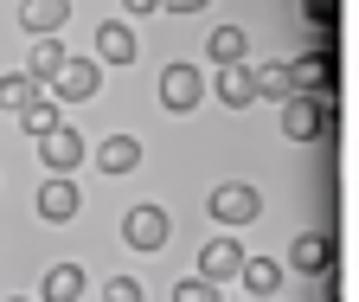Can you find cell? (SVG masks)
I'll return each instance as SVG.
<instances>
[{"mask_svg":"<svg viewBox=\"0 0 359 302\" xmlns=\"http://www.w3.org/2000/svg\"><path fill=\"white\" fill-rule=\"evenodd\" d=\"M45 91H52L58 103H90V97L103 91V65L97 58H65V71L45 84Z\"/></svg>","mask_w":359,"mask_h":302,"instance_id":"6da1fadb","label":"cell"},{"mask_svg":"<svg viewBox=\"0 0 359 302\" xmlns=\"http://www.w3.org/2000/svg\"><path fill=\"white\" fill-rule=\"evenodd\" d=\"M257 212H263V193H257L250 180H224V187L212 193V219H218V225H250Z\"/></svg>","mask_w":359,"mask_h":302,"instance_id":"7a4b0ae2","label":"cell"},{"mask_svg":"<svg viewBox=\"0 0 359 302\" xmlns=\"http://www.w3.org/2000/svg\"><path fill=\"white\" fill-rule=\"evenodd\" d=\"M122 244H128V251H161V244H167V212L148 206V199L128 206V212H122Z\"/></svg>","mask_w":359,"mask_h":302,"instance_id":"3957f363","label":"cell"},{"mask_svg":"<svg viewBox=\"0 0 359 302\" xmlns=\"http://www.w3.org/2000/svg\"><path fill=\"white\" fill-rule=\"evenodd\" d=\"M90 46H97V52H90L97 65H135L142 39H135V26H128V20H103L97 32H90Z\"/></svg>","mask_w":359,"mask_h":302,"instance_id":"277c9868","label":"cell"},{"mask_svg":"<svg viewBox=\"0 0 359 302\" xmlns=\"http://www.w3.org/2000/svg\"><path fill=\"white\" fill-rule=\"evenodd\" d=\"M283 136L302 148V142H314V136H321V129H327V103H314V97H283Z\"/></svg>","mask_w":359,"mask_h":302,"instance_id":"5b68a950","label":"cell"},{"mask_svg":"<svg viewBox=\"0 0 359 302\" xmlns=\"http://www.w3.org/2000/svg\"><path fill=\"white\" fill-rule=\"evenodd\" d=\"M199 97H205V77H199V65H167V71H161V103H167L173 116H187Z\"/></svg>","mask_w":359,"mask_h":302,"instance_id":"8992f818","label":"cell"},{"mask_svg":"<svg viewBox=\"0 0 359 302\" xmlns=\"http://www.w3.org/2000/svg\"><path fill=\"white\" fill-rule=\"evenodd\" d=\"M289 84H295V97L327 103V91H334V52L321 46V52H308L302 65H289Z\"/></svg>","mask_w":359,"mask_h":302,"instance_id":"52a82bcc","label":"cell"},{"mask_svg":"<svg viewBox=\"0 0 359 302\" xmlns=\"http://www.w3.org/2000/svg\"><path fill=\"white\" fill-rule=\"evenodd\" d=\"M83 155H90V148H83V136H77V129H65V122L52 129V136H39V161L52 167V174H71Z\"/></svg>","mask_w":359,"mask_h":302,"instance_id":"ba28073f","label":"cell"},{"mask_svg":"<svg viewBox=\"0 0 359 302\" xmlns=\"http://www.w3.org/2000/svg\"><path fill=\"white\" fill-rule=\"evenodd\" d=\"M65 20H71V0H20V26L32 39H52Z\"/></svg>","mask_w":359,"mask_h":302,"instance_id":"9c48e42d","label":"cell"},{"mask_svg":"<svg viewBox=\"0 0 359 302\" xmlns=\"http://www.w3.org/2000/svg\"><path fill=\"white\" fill-rule=\"evenodd\" d=\"M39 219H52V225L77 219V187H71V174H52V180L39 187Z\"/></svg>","mask_w":359,"mask_h":302,"instance_id":"30bf717a","label":"cell"},{"mask_svg":"<svg viewBox=\"0 0 359 302\" xmlns=\"http://www.w3.org/2000/svg\"><path fill=\"white\" fill-rule=\"evenodd\" d=\"M289 264H295V270H314V277H327V264H334V238H327V232H302V238L289 244Z\"/></svg>","mask_w":359,"mask_h":302,"instance_id":"8fae6325","label":"cell"},{"mask_svg":"<svg viewBox=\"0 0 359 302\" xmlns=\"http://www.w3.org/2000/svg\"><path fill=\"white\" fill-rule=\"evenodd\" d=\"M238 264H244V251H238L231 238H212V244L199 251V277H205V283H224V277H238Z\"/></svg>","mask_w":359,"mask_h":302,"instance_id":"7c38bea8","label":"cell"},{"mask_svg":"<svg viewBox=\"0 0 359 302\" xmlns=\"http://www.w3.org/2000/svg\"><path fill=\"white\" fill-rule=\"evenodd\" d=\"M65 58H71V52L58 46V39H32V52H26V77L45 91V84H52V77L65 71Z\"/></svg>","mask_w":359,"mask_h":302,"instance_id":"4fadbf2b","label":"cell"},{"mask_svg":"<svg viewBox=\"0 0 359 302\" xmlns=\"http://www.w3.org/2000/svg\"><path fill=\"white\" fill-rule=\"evenodd\" d=\"M238 277H244V289H250L257 302H269V296L283 289V264H276V257H244Z\"/></svg>","mask_w":359,"mask_h":302,"instance_id":"5bb4252c","label":"cell"},{"mask_svg":"<svg viewBox=\"0 0 359 302\" xmlns=\"http://www.w3.org/2000/svg\"><path fill=\"white\" fill-rule=\"evenodd\" d=\"M39 302H83V270L77 264H52L39 283Z\"/></svg>","mask_w":359,"mask_h":302,"instance_id":"9a60e30c","label":"cell"},{"mask_svg":"<svg viewBox=\"0 0 359 302\" xmlns=\"http://www.w3.org/2000/svg\"><path fill=\"white\" fill-rule=\"evenodd\" d=\"M135 161H142V142H135V136H109V142H97V167H103V174H128Z\"/></svg>","mask_w":359,"mask_h":302,"instance_id":"2e32d148","label":"cell"},{"mask_svg":"<svg viewBox=\"0 0 359 302\" xmlns=\"http://www.w3.org/2000/svg\"><path fill=\"white\" fill-rule=\"evenodd\" d=\"M218 103H231V110H250V103H257V84H250L244 65H224V71H218Z\"/></svg>","mask_w":359,"mask_h":302,"instance_id":"e0dca14e","label":"cell"},{"mask_svg":"<svg viewBox=\"0 0 359 302\" xmlns=\"http://www.w3.org/2000/svg\"><path fill=\"white\" fill-rule=\"evenodd\" d=\"M20 122H26V136H32V142H39V136H52V129L65 122V116H58V97H52V91H39V97L20 110Z\"/></svg>","mask_w":359,"mask_h":302,"instance_id":"ac0fdd59","label":"cell"},{"mask_svg":"<svg viewBox=\"0 0 359 302\" xmlns=\"http://www.w3.org/2000/svg\"><path fill=\"white\" fill-rule=\"evenodd\" d=\"M244 46H250L244 26H218V32H212V65H218V71H224V65H244Z\"/></svg>","mask_w":359,"mask_h":302,"instance_id":"d6986e66","label":"cell"},{"mask_svg":"<svg viewBox=\"0 0 359 302\" xmlns=\"http://www.w3.org/2000/svg\"><path fill=\"white\" fill-rule=\"evenodd\" d=\"M250 84H257V97H295V84H289V65H257L250 71Z\"/></svg>","mask_w":359,"mask_h":302,"instance_id":"ffe728a7","label":"cell"},{"mask_svg":"<svg viewBox=\"0 0 359 302\" xmlns=\"http://www.w3.org/2000/svg\"><path fill=\"white\" fill-rule=\"evenodd\" d=\"M32 97H39V84L26 71H7V77H0V110H26Z\"/></svg>","mask_w":359,"mask_h":302,"instance_id":"44dd1931","label":"cell"},{"mask_svg":"<svg viewBox=\"0 0 359 302\" xmlns=\"http://www.w3.org/2000/svg\"><path fill=\"white\" fill-rule=\"evenodd\" d=\"M173 302H218V283H205V277H187V283H173Z\"/></svg>","mask_w":359,"mask_h":302,"instance_id":"7402d4cb","label":"cell"},{"mask_svg":"<svg viewBox=\"0 0 359 302\" xmlns=\"http://www.w3.org/2000/svg\"><path fill=\"white\" fill-rule=\"evenodd\" d=\"M103 302H142V283H135V277H109L103 283Z\"/></svg>","mask_w":359,"mask_h":302,"instance_id":"603a6c76","label":"cell"},{"mask_svg":"<svg viewBox=\"0 0 359 302\" xmlns=\"http://www.w3.org/2000/svg\"><path fill=\"white\" fill-rule=\"evenodd\" d=\"M122 13H135V20H142V13H161V0H122Z\"/></svg>","mask_w":359,"mask_h":302,"instance_id":"cb8c5ba5","label":"cell"},{"mask_svg":"<svg viewBox=\"0 0 359 302\" xmlns=\"http://www.w3.org/2000/svg\"><path fill=\"white\" fill-rule=\"evenodd\" d=\"M161 7H167V13H199L205 0H161Z\"/></svg>","mask_w":359,"mask_h":302,"instance_id":"d4e9b609","label":"cell"},{"mask_svg":"<svg viewBox=\"0 0 359 302\" xmlns=\"http://www.w3.org/2000/svg\"><path fill=\"white\" fill-rule=\"evenodd\" d=\"M269 302H276V296H269Z\"/></svg>","mask_w":359,"mask_h":302,"instance_id":"484cf974","label":"cell"}]
</instances>
